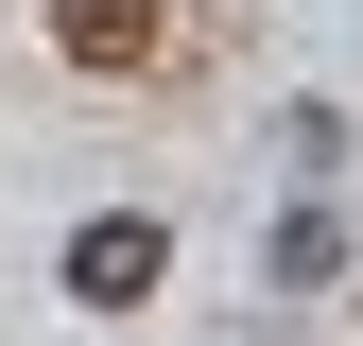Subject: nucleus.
<instances>
[{
  "instance_id": "obj_1",
  "label": "nucleus",
  "mask_w": 363,
  "mask_h": 346,
  "mask_svg": "<svg viewBox=\"0 0 363 346\" xmlns=\"http://www.w3.org/2000/svg\"><path fill=\"white\" fill-rule=\"evenodd\" d=\"M156 277H173V225H156V208H104V225H69V294H86V312H139Z\"/></svg>"
},
{
  "instance_id": "obj_2",
  "label": "nucleus",
  "mask_w": 363,
  "mask_h": 346,
  "mask_svg": "<svg viewBox=\"0 0 363 346\" xmlns=\"http://www.w3.org/2000/svg\"><path fill=\"white\" fill-rule=\"evenodd\" d=\"M52 52L121 86V69H156V52H173V18H156V0H52Z\"/></svg>"
}]
</instances>
